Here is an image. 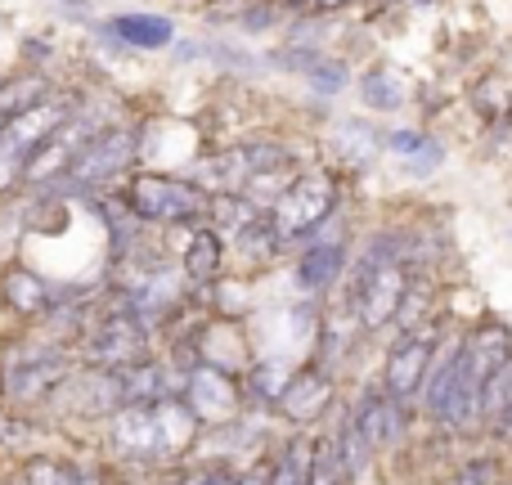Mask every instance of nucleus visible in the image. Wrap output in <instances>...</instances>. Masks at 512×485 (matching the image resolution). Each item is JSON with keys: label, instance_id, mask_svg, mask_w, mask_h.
Segmentation results:
<instances>
[{"label": "nucleus", "instance_id": "obj_25", "mask_svg": "<svg viewBox=\"0 0 512 485\" xmlns=\"http://www.w3.org/2000/svg\"><path fill=\"white\" fill-rule=\"evenodd\" d=\"M427 306H432V283H427V279H409L405 306H400V324L414 333V328H418V310L427 315Z\"/></svg>", "mask_w": 512, "mask_h": 485}, {"label": "nucleus", "instance_id": "obj_36", "mask_svg": "<svg viewBox=\"0 0 512 485\" xmlns=\"http://www.w3.org/2000/svg\"><path fill=\"white\" fill-rule=\"evenodd\" d=\"M0 81H5V77H0Z\"/></svg>", "mask_w": 512, "mask_h": 485}, {"label": "nucleus", "instance_id": "obj_1", "mask_svg": "<svg viewBox=\"0 0 512 485\" xmlns=\"http://www.w3.org/2000/svg\"><path fill=\"white\" fill-rule=\"evenodd\" d=\"M126 203L144 225H194L198 230L207 221V207H212V189H203L198 180L144 171L126 185Z\"/></svg>", "mask_w": 512, "mask_h": 485}, {"label": "nucleus", "instance_id": "obj_23", "mask_svg": "<svg viewBox=\"0 0 512 485\" xmlns=\"http://www.w3.org/2000/svg\"><path fill=\"white\" fill-rule=\"evenodd\" d=\"M292 373L297 369H288V364H256V369L243 373V387H248V396L256 400H270V405H279V396H283V387L292 382Z\"/></svg>", "mask_w": 512, "mask_h": 485}, {"label": "nucleus", "instance_id": "obj_15", "mask_svg": "<svg viewBox=\"0 0 512 485\" xmlns=\"http://www.w3.org/2000/svg\"><path fill=\"white\" fill-rule=\"evenodd\" d=\"M342 265H346V247L342 243H310L306 252H301V261H297V270H292V279H297V288L301 292H324L328 283L342 274Z\"/></svg>", "mask_w": 512, "mask_h": 485}, {"label": "nucleus", "instance_id": "obj_21", "mask_svg": "<svg viewBox=\"0 0 512 485\" xmlns=\"http://www.w3.org/2000/svg\"><path fill=\"white\" fill-rule=\"evenodd\" d=\"M360 99L373 108V113H396V108L405 104V81H400V72H391V68H373L369 77L360 81Z\"/></svg>", "mask_w": 512, "mask_h": 485}, {"label": "nucleus", "instance_id": "obj_35", "mask_svg": "<svg viewBox=\"0 0 512 485\" xmlns=\"http://www.w3.org/2000/svg\"><path fill=\"white\" fill-rule=\"evenodd\" d=\"M5 485H27V477H23V481H5Z\"/></svg>", "mask_w": 512, "mask_h": 485}, {"label": "nucleus", "instance_id": "obj_33", "mask_svg": "<svg viewBox=\"0 0 512 485\" xmlns=\"http://www.w3.org/2000/svg\"><path fill=\"white\" fill-rule=\"evenodd\" d=\"M59 5H72V9H86V0H59Z\"/></svg>", "mask_w": 512, "mask_h": 485}, {"label": "nucleus", "instance_id": "obj_20", "mask_svg": "<svg viewBox=\"0 0 512 485\" xmlns=\"http://www.w3.org/2000/svg\"><path fill=\"white\" fill-rule=\"evenodd\" d=\"M481 414L499 427V436H508L512 441V355L499 364L495 373H490L486 396H481Z\"/></svg>", "mask_w": 512, "mask_h": 485}, {"label": "nucleus", "instance_id": "obj_31", "mask_svg": "<svg viewBox=\"0 0 512 485\" xmlns=\"http://www.w3.org/2000/svg\"><path fill=\"white\" fill-rule=\"evenodd\" d=\"M351 0H315V14H337V9H346Z\"/></svg>", "mask_w": 512, "mask_h": 485}, {"label": "nucleus", "instance_id": "obj_5", "mask_svg": "<svg viewBox=\"0 0 512 485\" xmlns=\"http://www.w3.org/2000/svg\"><path fill=\"white\" fill-rule=\"evenodd\" d=\"M149 319H140L135 310L117 306L95 333H86V360L90 369H108V373H122L131 364L144 360L149 351Z\"/></svg>", "mask_w": 512, "mask_h": 485}, {"label": "nucleus", "instance_id": "obj_9", "mask_svg": "<svg viewBox=\"0 0 512 485\" xmlns=\"http://www.w3.org/2000/svg\"><path fill=\"white\" fill-rule=\"evenodd\" d=\"M432 360H436L432 328H414V333H405L387 355V391L396 400H409L414 391H423L427 373H432Z\"/></svg>", "mask_w": 512, "mask_h": 485}, {"label": "nucleus", "instance_id": "obj_17", "mask_svg": "<svg viewBox=\"0 0 512 485\" xmlns=\"http://www.w3.org/2000/svg\"><path fill=\"white\" fill-rule=\"evenodd\" d=\"M180 265H185V274L194 283H216V279H221V270H225V243H221V234L198 225V230L189 234V247H185V256H180Z\"/></svg>", "mask_w": 512, "mask_h": 485}, {"label": "nucleus", "instance_id": "obj_26", "mask_svg": "<svg viewBox=\"0 0 512 485\" xmlns=\"http://www.w3.org/2000/svg\"><path fill=\"white\" fill-rule=\"evenodd\" d=\"M310 485H346V468L337 454L315 450V468H310Z\"/></svg>", "mask_w": 512, "mask_h": 485}, {"label": "nucleus", "instance_id": "obj_32", "mask_svg": "<svg viewBox=\"0 0 512 485\" xmlns=\"http://www.w3.org/2000/svg\"><path fill=\"white\" fill-rule=\"evenodd\" d=\"M77 485H104V477H95V472H81Z\"/></svg>", "mask_w": 512, "mask_h": 485}, {"label": "nucleus", "instance_id": "obj_7", "mask_svg": "<svg viewBox=\"0 0 512 485\" xmlns=\"http://www.w3.org/2000/svg\"><path fill=\"white\" fill-rule=\"evenodd\" d=\"M68 378V360L59 346H23L18 364H0V391L9 400H41Z\"/></svg>", "mask_w": 512, "mask_h": 485}, {"label": "nucleus", "instance_id": "obj_29", "mask_svg": "<svg viewBox=\"0 0 512 485\" xmlns=\"http://www.w3.org/2000/svg\"><path fill=\"white\" fill-rule=\"evenodd\" d=\"M180 485H234V481L225 477L221 468H194V472H185V477H180Z\"/></svg>", "mask_w": 512, "mask_h": 485}, {"label": "nucleus", "instance_id": "obj_34", "mask_svg": "<svg viewBox=\"0 0 512 485\" xmlns=\"http://www.w3.org/2000/svg\"><path fill=\"white\" fill-rule=\"evenodd\" d=\"M5 432H9V423H5V414H0V441H5Z\"/></svg>", "mask_w": 512, "mask_h": 485}, {"label": "nucleus", "instance_id": "obj_12", "mask_svg": "<svg viewBox=\"0 0 512 485\" xmlns=\"http://www.w3.org/2000/svg\"><path fill=\"white\" fill-rule=\"evenodd\" d=\"M113 445L126 459H167L162 454V427L153 405H122L113 418Z\"/></svg>", "mask_w": 512, "mask_h": 485}, {"label": "nucleus", "instance_id": "obj_30", "mask_svg": "<svg viewBox=\"0 0 512 485\" xmlns=\"http://www.w3.org/2000/svg\"><path fill=\"white\" fill-rule=\"evenodd\" d=\"M234 485H274V472L270 468H252V472H243Z\"/></svg>", "mask_w": 512, "mask_h": 485}, {"label": "nucleus", "instance_id": "obj_18", "mask_svg": "<svg viewBox=\"0 0 512 485\" xmlns=\"http://www.w3.org/2000/svg\"><path fill=\"white\" fill-rule=\"evenodd\" d=\"M50 95H54V86L41 77V72H23V77H14V81H0V126H9L18 113L36 108Z\"/></svg>", "mask_w": 512, "mask_h": 485}, {"label": "nucleus", "instance_id": "obj_10", "mask_svg": "<svg viewBox=\"0 0 512 485\" xmlns=\"http://www.w3.org/2000/svg\"><path fill=\"white\" fill-rule=\"evenodd\" d=\"M328 405H333V378L324 373V364L297 369V373H292V382L283 387V396H279V414L292 418L297 427L315 423Z\"/></svg>", "mask_w": 512, "mask_h": 485}, {"label": "nucleus", "instance_id": "obj_6", "mask_svg": "<svg viewBox=\"0 0 512 485\" xmlns=\"http://www.w3.org/2000/svg\"><path fill=\"white\" fill-rule=\"evenodd\" d=\"M243 396H248V387H243L239 373L221 369V364H194V373L185 378V405L198 414V423L207 427H225L239 418L243 409Z\"/></svg>", "mask_w": 512, "mask_h": 485}, {"label": "nucleus", "instance_id": "obj_13", "mask_svg": "<svg viewBox=\"0 0 512 485\" xmlns=\"http://www.w3.org/2000/svg\"><path fill=\"white\" fill-rule=\"evenodd\" d=\"M355 427L364 432V441L373 445V450H387V445H396L400 436H405V418H400V400L391 396V391H369V396L360 400V409H355Z\"/></svg>", "mask_w": 512, "mask_h": 485}, {"label": "nucleus", "instance_id": "obj_8", "mask_svg": "<svg viewBox=\"0 0 512 485\" xmlns=\"http://www.w3.org/2000/svg\"><path fill=\"white\" fill-rule=\"evenodd\" d=\"M409 292V265L405 261H387L360 283L355 292V310H360V324L369 328H387L391 319H400V306H405Z\"/></svg>", "mask_w": 512, "mask_h": 485}, {"label": "nucleus", "instance_id": "obj_11", "mask_svg": "<svg viewBox=\"0 0 512 485\" xmlns=\"http://www.w3.org/2000/svg\"><path fill=\"white\" fill-rule=\"evenodd\" d=\"M270 63L274 68L301 72L306 86L319 90V95H337V90H346V81H351V68H346L342 59H328V54L315 50V45H288V50H274Z\"/></svg>", "mask_w": 512, "mask_h": 485}, {"label": "nucleus", "instance_id": "obj_19", "mask_svg": "<svg viewBox=\"0 0 512 485\" xmlns=\"http://www.w3.org/2000/svg\"><path fill=\"white\" fill-rule=\"evenodd\" d=\"M382 144H387L391 153H400V158L409 162V171L414 176H427V171H436L441 167V144L432 140V135H423V131H387L382 135Z\"/></svg>", "mask_w": 512, "mask_h": 485}, {"label": "nucleus", "instance_id": "obj_3", "mask_svg": "<svg viewBox=\"0 0 512 485\" xmlns=\"http://www.w3.org/2000/svg\"><path fill=\"white\" fill-rule=\"evenodd\" d=\"M135 158H140V135H135L131 126H104V131L72 158V167L63 171L59 185H50V189H59V194H86V189H99V185H108V180H117Z\"/></svg>", "mask_w": 512, "mask_h": 485}, {"label": "nucleus", "instance_id": "obj_2", "mask_svg": "<svg viewBox=\"0 0 512 485\" xmlns=\"http://www.w3.org/2000/svg\"><path fill=\"white\" fill-rule=\"evenodd\" d=\"M72 113H77V99L54 90L50 99H41L36 108L18 113L9 126H0V194L23 185V171H27V162H32V153L41 149Z\"/></svg>", "mask_w": 512, "mask_h": 485}, {"label": "nucleus", "instance_id": "obj_4", "mask_svg": "<svg viewBox=\"0 0 512 485\" xmlns=\"http://www.w3.org/2000/svg\"><path fill=\"white\" fill-rule=\"evenodd\" d=\"M333 212H337V180L328 176V171H301V176L292 180V189L265 216H270L279 243H301Z\"/></svg>", "mask_w": 512, "mask_h": 485}, {"label": "nucleus", "instance_id": "obj_22", "mask_svg": "<svg viewBox=\"0 0 512 485\" xmlns=\"http://www.w3.org/2000/svg\"><path fill=\"white\" fill-rule=\"evenodd\" d=\"M315 450L319 445L310 436H292L288 450L274 463V485H310V468H315Z\"/></svg>", "mask_w": 512, "mask_h": 485}, {"label": "nucleus", "instance_id": "obj_28", "mask_svg": "<svg viewBox=\"0 0 512 485\" xmlns=\"http://www.w3.org/2000/svg\"><path fill=\"white\" fill-rule=\"evenodd\" d=\"M499 477V468L490 459H477V463H468V468L459 472V485H495Z\"/></svg>", "mask_w": 512, "mask_h": 485}, {"label": "nucleus", "instance_id": "obj_24", "mask_svg": "<svg viewBox=\"0 0 512 485\" xmlns=\"http://www.w3.org/2000/svg\"><path fill=\"white\" fill-rule=\"evenodd\" d=\"M337 459H342L346 477H360V472L369 468V459H373V445L364 441V432L355 427V418H351V414H346L342 432H337Z\"/></svg>", "mask_w": 512, "mask_h": 485}, {"label": "nucleus", "instance_id": "obj_27", "mask_svg": "<svg viewBox=\"0 0 512 485\" xmlns=\"http://www.w3.org/2000/svg\"><path fill=\"white\" fill-rule=\"evenodd\" d=\"M279 9L283 5H274V0H256V5H248L239 14V23L248 27V32H270V27L279 23Z\"/></svg>", "mask_w": 512, "mask_h": 485}, {"label": "nucleus", "instance_id": "obj_16", "mask_svg": "<svg viewBox=\"0 0 512 485\" xmlns=\"http://www.w3.org/2000/svg\"><path fill=\"white\" fill-rule=\"evenodd\" d=\"M0 297H5L9 310H18V315H45L50 310V288L41 283V274H32L27 265H9L5 274H0Z\"/></svg>", "mask_w": 512, "mask_h": 485}, {"label": "nucleus", "instance_id": "obj_14", "mask_svg": "<svg viewBox=\"0 0 512 485\" xmlns=\"http://www.w3.org/2000/svg\"><path fill=\"white\" fill-rule=\"evenodd\" d=\"M104 27L126 50H167V45L176 41V27L162 14H117V18H108Z\"/></svg>", "mask_w": 512, "mask_h": 485}]
</instances>
